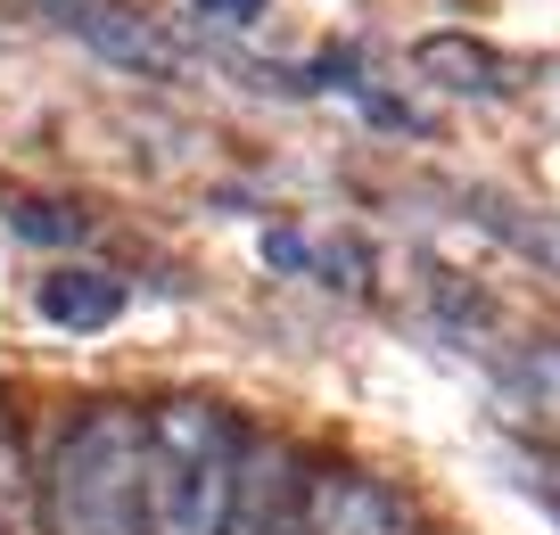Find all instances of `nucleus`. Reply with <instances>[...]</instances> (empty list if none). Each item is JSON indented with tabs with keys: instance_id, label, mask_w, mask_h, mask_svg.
I'll return each instance as SVG.
<instances>
[{
	"instance_id": "7ed1b4c3",
	"label": "nucleus",
	"mask_w": 560,
	"mask_h": 535,
	"mask_svg": "<svg viewBox=\"0 0 560 535\" xmlns=\"http://www.w3.org/2000/svg\"><path fill=\"white\" fill-rule=\"evenodd\" d=\"M298 527L305 535H412V511H404L396 486L363 478V469H322V478L298 486Z\"/></svg>"
},
{
	"instance_id": "f03ea898",
	"label": "nucleus",
	"mask_w": 560,
	"mask_h": 535,
	"mask_svg": "<svg viewBox=\"0 0 560 535\" xmlns=\"http://www.w3.org/2000/svg\"><path fill=\"white\" fill-rule=\"evenodd\" d=\"M50 535H140V412L91 404L50 453Z\"/></svg>"
},
{
	"instance_id": "f257e3e1",
	"label": "nucleus",
	"mask_w": 560,
	"mask_h": 535,
	"mask_svg": "<svg viewBox=\"0 0 560 535\" xmlns=\"http://www.w3.org/2000/svg\"><path fill=\"white\" fill-rule=\"evenodd\" d=\"M240 420L223 404H165L140 420V535H223L240 495Z\"/></svg>"
},
{
	"instance_id": "6e6552de",
	"label": "nucleus",
	"mask_w": 560,
	"mask_h": 535,
	"mask_svg": "<svg viewBox=\"0 0 560 535\" xmlns=\"http://www.w3.org/2000/svg\"><path fill=\"white\" fill-rule=\"evenodd\" d=\"M9 231H18V240H42V247H67V240H83V214H74V207H42V198H18V207H9Z\"/></svg>"
},
{
	"instance_id": "423d86ee",
	"label": "nucleus",
	"mask_w": 560,
	"mask_h": 535,
	"mask_svg": "<svg viewBox=\"0 0 560 535\" xmlns=\"http://www.w3.org/2000/svg\"><path fill=\"white\" fill-rule=\"evenodd\" d=\"M412 67L438 91H462V100H503L511 91V58H494L487 42H470V34H429L412 50Z\"/></svg>"
},
{
	"instance_id": "9b49d317",
	"label": "nucleus",
	"mask_w": 560,
	"mask_h": 535,
	"mask_svg": "<svg viewBox=\"0 0 560 535\" xmlns=\"http://www.w3.org/2000/svg\"><path fill=\"white\" fill-rule=\"evenodd\" d=\"M198 18H214V25H256L264 0H198Z\"/></svg>"
},
{
	"instance_id": "9d476101",
	"label": "nucleus",
	"mask_w": 560,
	"mask_h": 535,
	"mask_svg": "<svg viewBox=\"0 0 560 535\" xmlns=\"http://www.w3.org/2000/svg\"><path fill=\"white\" fill-rule=\"evenodd\" d=\"M18 495H25V469H18V437L0 429V511L18 519Z\"/></svg>"
},
{
	"instance_id": "20e7f679",
	"label": "nucleus",
	"mask_w": 560,
	"mask_h": 535,
	"mask_svg": "<svg viewBox=\"0 0 560 535\" xmlns=\"http://www.w3.org/2000/svg\"><path fill=\"white\" fill-rule=\"evenodd\" d=\"M67 25L107 58V67H132V74H190V50H182L165 25L116 9V0H67Z\"/></svg>"
},
{
	"instance_id": "39448f33",
	"label": "nucleus",
	"mask_w": 560,
	"mask_h": 535,
	"mask_svg": "<svg viewBox=\"0 0 560 535\" xmlns=\"http://www.w3.org/2000/svg\"><path fill=\"white\" fill-rule=\"evenodd\" d=\"M462 214H470L487 240H503L511 256H527L536 272H552V280H560V214L520 207V198H503V190H462Z\"/></svg>"
},
{
	"instance_id": "1a4fd4ad",
	"label": "nucleus",
	"mask_w": 560,
	"mask_h": 535,
	"mask_svg": "<svg viewBox=\"0 0 560 535\" xmlns=\"http://www.w3.org/2000/svg\"><path fill=\"white\" fill-rule=\"evenodd\" d=\"M264 264H280V272H314V240H298V231H272V240H264Z\"/></svg>"
},
{
	"instance_id": "0eeeda50",
	"label": "nucleus",
	"mask_w": 560,
	"mask_h": 535,
	"mask_svg": "<svg viewBox=\"0 0 560 535\" xmlns=\"http://www.w3.org/2000/svg\"><path fill=\"white\" fill-rule=\"evenodd\" d=\"M34 305H42V322H58V329H107L124 313V280L116 272H50L34 289Z\"/></svg>"
}]
</instances>
